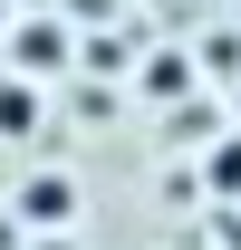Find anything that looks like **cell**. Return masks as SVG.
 <instances>
[{"instance_id":"4","label":"cell","mask_w":241,"mask_h":250,"mask_svg":"<svg viewBox=\"0 0 241 250\" xmlns=\"http://www.w3.org/2000/svg\"><path fill=\"white\" fill-rule=\"evenodd\" d=\"M203 183L222 192V202H241V135H222V145L203 154Z\"/></svg>"},{"instance_id":"2","label":"cell","mask_w":241,"mask_h":250,"mask_svg":"<svg viewBox=\"0 0 241 250\" xmlns=\"http://www.w3.org/2000/svg\"><path fill=\"white\" fill-rule=\"evenodd\" d=\"M20 221L29 231H68L77 221V173H29L20 183Z\"/></svg>"},{"instance_id":"5","label":"cell","mask_w":241,"mask_h":250,"mask_svg":"<svg viewBox=\"0 0 241 250\" xmlns=\"http://www.w3.org/2000/svg\"><path fill=\"white\" fill-rule=\"evenodd\" d=\"M145 87H154V96H183V87H193V67H183V58H154V67H145Z\"/></svg>"},{"instance_id":"3","label":"cell","mask_w":241,"mask_h":250,"mask_svg":"<svg viewBox=\"0 0 241 250\" xmlns=\"http://www.w3.org/2000/svg\"><path fill=\"white\" fill-rule=\"evenodd\" d=\"M39 116H48V106H39V87H29V77H0V145H29V135H39Z\"/></svg>"},{"instance_id":"1","label":"cell","mask_w":241,"mask_h":250,"mask_svg":"<svg viewBox=\"0 0 241 250\" xmlns=\"http://www.w3.org/2000/svg\"><path fill=\"white\" fill-rule=\"evenodd\" d=\"M0 48H10V67H29V77L68 67V29H58V20H10V29H0Z\"/></svg>"},{"instance_id":"7","label":"cell","mask_w":241,"mask_h":250,"mask_svg":"<svg viewBox=\"0 0 241 250\" xmlns=\"http://www.w3.org/2000/svg\"><path fill=\"white\" fill-rule=\"evenodd\" d=\"M0 29H10V0H0Z\"/></svg>"},{"instance_id":"6","label":"cell","mask_w":241,"mask_h":250,"mask_svg":"<svg viewBox=\"0 0 241 250\" xmlns=\"http://www.w3.org/2000/svg\"><path fill=\"white\" fill-rule=\"evenodd\" d=\"M39 250H77V241H58V231H48V241H39Z\"/></svg>"}]
</instances>
